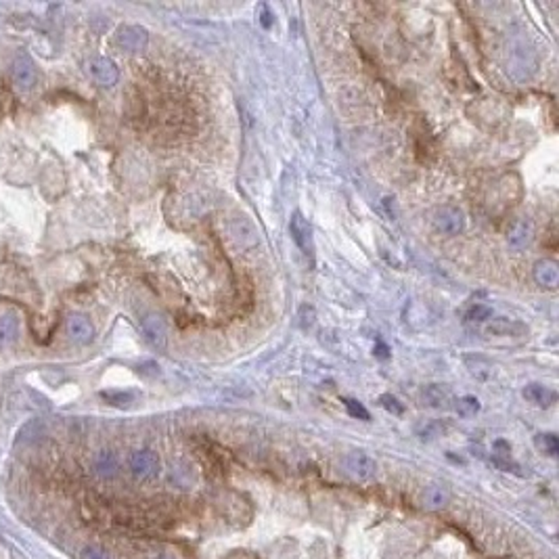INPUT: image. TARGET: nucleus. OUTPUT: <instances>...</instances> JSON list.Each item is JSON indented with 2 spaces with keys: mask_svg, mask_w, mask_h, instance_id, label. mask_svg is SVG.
<instances>
[{
  "mask_svg": "<svg viewBox=\"0 0 559 559\" xmlns=\"http://www.w3.org/2000/svg\"><path fill=\"white\" fill-rule=\"evenodd\" d=\"M258 17H260L262 27H266V29H268V27L272 25V13H270V9H268L266 5H262V7H260V15H258Z\"/></svg>",
  "mask_w": 559,
  "mask_h": 559,
  "instance_id": "bb28decb",
  "label": "nucleus"
},
{
  "mask_svg": "<svg viewBox=\"0 0 559 559\" xmlns=\"http://www.w3.org/2000/svg\"><path fill=\"white\" fill-rule=\"evenodd\" d=\"M455 409L461 417H475L480 413V401H477L475 396H463L457 401Z\"/></svg>",
  "mask_w": 559,
  "mask_h": 559,
  "instance_id": "aec40b11",
  "label": "nucleus"
},
{
  "mask_svg": "<svg viewBox=\"0 0 559 559\" xmlns=\"http://www.w3.org/2000/svg\"><path fill=\"white\" fill-rule=\"evenodd\" d=\"M80 559H111L107 551H103L101 547H86L80 555Z\"/></svg>",
  "mask_w": 559,
  "mask_h": 559,
  "instance_id": "a878e982",
  "label": "nucleus"
},
{
  "mask_svg": "<svg viewBox=\"0 0 559 559\" xmlns=\"http://www.w3.org/2000/svg\"><path fill=\"white\" fill-rule=\"evenodd\" d=\"M423 403L431 409H447L453 403V394L447 385L433 383L423 390Z\"/></svg>",
  "mask_w": 559,
  "mask_h": 559,
  "instance_id": "ddd939ff",
  "label": "nucleus"
},
{
  "mask_svg": "<svg viewBox=\"0 0 559 559\" xmlns=\"http://www.w3.org/2000/svg\"><path fill=\"white\" fill-rule=\"evenodd\" d=\"M495 449H497V451H501L503 455H509V451H511L509 442H505V440H497V442H495Z\"/></svg>",
  "mask_w": 559,
  "mask_h": 559,
  "instance_id": "c85d7f7f",
  "label": "nucleus"
},
{
  "mask_svg": "<svg viewBox=\"0 0 559 559\" xmlns=\"http://www.w3.org/2000/svg\"><path fill=\"white\" fill-rule=\"evenodd\" d=\"M484 331L488 335H497V337H524L528 333V327L522 321H515V318L497 316L486 323Z\"/></svg>",
  "mask_w": 559,
  "mask_h": 559,
  "instance_id": "0eeeda50",
  "label": "nucleus"
},
{
  "mask_svg": "<svg viewBox=\"0 0 559 559\" xmlns=\"http://www.w3.org/2000/svg\"><path fill=\"white\" fill-rule=\"evenodd\" d=\"M344 467H346L348 475L356 482H371L375 477V473H377L375 459L371 455L363 453V451H354V453L346 455Z\"/></svg>",
  "mask_w": 559,
  "mask_h": 559,
  "instance_id": "f257e3e1",
  "label": "nucleus"
},
{
  "mask_svg": "<svg viewBox=\"0 0 559 559\" xmlns=\"http://www.w3.org/2000/svg\"><path fill=\"white\" fill-rule=\"evenodd\" d=\"M19 335V318L13 312L0 314V348L11 346Z\"/></svg>",
  "mask_w": 559,
  "mask_h": 559,
  "instance_id": "2eb2a0df",
  "label": "nucleus"
},
{
  "mask_svg": "<svg viewBox=\"0 0 559 559\" xmlns=\"http://www.w3.org/2000/svg\"><path fill=\"white\" fill-rule=\"evenodd\" d=\"M490 316H492V310L488 306H484V304H473L467 310V314H465V318H467V321H471V323H482V321H486V318H490Z\"/></svg>",
  "mask_w": 559,
  "mask_h": 559,
  "instance_id": "4be33fe9",
  "label": "nucleus"
},
{
  "mask_svg": "<svg viewBox=\"0 0 559 559\" xmlns=\"http://www.w3.org/2000/svg\"><path fill=\"white\" fill-rule=\"evenodd\" d=\"M130 469L141 480H149V477H155L159 471V459L153 451H147V449L136 451L130 457Z\"/></svg>",
  "mask_w": 559,
  "mask_h": 559,
  "instance_id": "1a4fd4ad",
  "label": "nucleus"
},
{
  "mask_svg": "<svg viewBox=\"0 0 559 559\" xmlns=\"http://www.w3.org/2000/svg\"><path fill=\"white\" fill-rule=\"evenodd\" d=\"M115 43L119 49H124L128 53H139V51H145L149 43V34L141 25H122L115 34Z\"/></svg>",
  "mask_w": 559,
  "mask_h": 559,
  "instance_id": "39448f33",
  "label": "nucleus"
},
{
  "mask_svg": "<svg viewBox=\"0 0 559 559\" xmlns=\"http://www.w3.org/2000/svg\"><path fill=\"white\" fill-rule=\"evenodd\" d=\"M433 228L440 233V235H447V237H455L463 230L465 226V216L463 212L457 208V206H440L436 212H433Z\"/></svg>",
  "mask_w": 559,
  "mask_h": 559,
  "instance_id": "f03ea898",
  "label": "nucleus"
},
{
  "mask_svg": "<svg viewBox=\"0 0 559 559\" xmlns=\"http://www.w3.org/2000/svg\"><path fill=\"white\" fill-rule=\"evenodd\" d=\"M95 471L101 477H111L117 471V459L111 453H99L95 457Z\"/></svg>",
  "mask_w": 559,
  "mask_h": 559,
  "instance_id": "f3484780",
  "label": "nucleus"
},
{
  "mask_svg": "<svg viewBox=\"0 0 559 559\" xmlns=\"http://www.w3.org/2000/svg\"><path fill=\"white\" fill-rule=\"evenodd\" d=\"M13 82L21 91H32L38 84V69L27 53H19L13 61Z\"/></svg>",
  "mask_w": 559,
  "mask_h": 559,
  "instance_id": "20e7f679",
  "label": "nucleus"
},
{
  "mask_svg": "<svg viewBox=\"0 0 559 559\" xmlns=\"http://www.w3.org/2000/svg\"><path fill=\"white\" fill-rule=\"evenodd\" d=\"M86 71L88 75L95 80V82L103 88H111L113 84H117L119 71L115 67V63L107 57H91L86 61Z\"/></svg>",
  "mask_w": 559,
  "mask_h": 559,
  "instance_id": "7ed1b4c3",
  "label": "nucleus"
},
{
  "mask_svg": "<svg viewBox=\"0 0 559 559\" xmlns=\"http://www.w3.org/2000/svg\"><path fill=\"white\" fill-rule=\"evenodd\" d=\"M444 423L442 421H429V423H425V425H421V427H417V433H419V438L421 440H433V438H438V436H442L444 433Z\"/></svg>",
  "mask_w": 559,
  "mask_h": 559,
  "instance_id": "412c9836",
  "label": "nucleus"
},
{
  "mask_svg": "<svg viewBox=\"0 0 559 559\" xmlns=\"http://www.w3.org/2000/svg\"><path fill=\"white\" fill-rule=\"evenodd\" d=\"M159 559H172V557H159Z\"/></svg>",
  "mask_w": 559,
  "mask_h": 559,
  "instance_id": "c756f323",
  "label": "nucleus"
},
{
  "mask_svg": "<svg viewBox=\"0 0 559 559\" xmlns=\"http://www.w3.org/2000/svg\"><path fill=\"white\" fill-rule=\"evenodd\" d=\"M101 398H105V401L113 407H130L134 403V394L132 392H124V390H107V392H101Z\"/></svg>",
  "mask_w": 559,
  "mask_h": 559,
  "instance_id": "a211bd4d",
  "label": "nucleus"
},
{
  "mask_svg": "<svg viewBox=\"0 0 559 559\" xmlns=\"http://www.w3.org/2000/svg\"><path fill=\"white\" fill-rule=\"evenodd\" d=\"M451 501V492L444 486H429L423 495V507L429 511H438L447 507Z\"/></svg>",
  "mask_w": 559,
  "mask_h": 559,
  "instance_id": "dca6fc26",
  "label": "nucleus"
},
{
  "mask_svg": "<svg viewBox=\"0 0 559 559\" xmlns=\"http://www.w3.org/2000/svg\"><path fill=\"white\" fill-rule=\"evenodd\" d=\"M344 405H346V409H348V413L354 417V419H361V421H369L371 419V415H369V411L358 403V401H352V398H344L342 401Z\"/></svg>",
  "mask_w": 559,
  "mask_h": 559,
  "instance_id": "b1692460",
  "label": "nucleus"
},
{
  "mask_svg": "<svg viewBox=\"0 0 559 559\" xmlns=\"http://www.w3.org/2000/svg\"><path fill=\"white\" fill-rule=\"evenodd\" d=\"M67 333L71 337V342L86 346L95 340V327L91 323V318L84 314H71L67 318Z\"/></svg>",
  "mask_w": 559,
  "mask_h": 559,
  "instance_id": "9d476101",
  "label": "nucleus"
},
{
  "mask_svg": "<svg viewBox=\"0 0 559 559\" xmlns=\"http://www.w3.org/2000/svg\"><path fill=\"white\" fill-rule=\"evenodd\" d=\"M143 333L147 337V342L153 346V348H159L164 350L166 344H168V327H166V321L159 314H147L143 318Z\"/></svg>",
  "mask_w": 559,
  "mask_h": 559,
  "instance_id": "423d86ee",
  "label": "nucleus"
},
{
  "mask_svg": "<svg viewBox=\"0 0 559 559\" xmlns=\"http://www.w3.org/2000/svg\"><path fill=\"white\" fill-rule=\"evenodd\" d=\"M534 444L540 453H545L549 457H557V453H559V440L555 433H538L534 438Z\"/></svg>",
  "mask_w": 559,
  "mask_h": 559,
  "instance_id": "6ab92c4d",
  "label": "nucleus"
},
{
  "mask_svg": "<svg viewBox=\"0 0 559 559\" xmlns=\"http://www.w3.org/2000/svg\"><path fill=\"white\" fill-rule=\"evenodd\" d=\"M289 233H292V239L296 241V246L306 256H312V226L304 218L302 212H294V216L289 220Z\"/></svg>",
  "mask_w": 559,
  "mask_h": 559,
  "instance_id": "6e6552de",
  "label": "nucleus"
},
{
  "mask_svg": "<svg viewBox=\"0 0 559 559\" xmlns=\"http://www.w3.org/2000/svg\"><path fill=\"white\" fill-rule=\"evenodd\" d=\"M532 237H534L532 224H530L528 220L520 218V220H515V222L509 226V230H507V243H509L511 250L520 252V250H524V248L530 246Z\"/></svg>",
  "mask_w": 559,
  "mask_h": 559,
  "instance_id": "f8f14e48",
  "label": "nucleus"
},
{
  "mask_svg": "<svg viewBox=\"0 0 559 559\" xmlns=\"http://www.w3.org/2000/svg\"><path fill=\"white\" fill-rule=\"evenodd\" d=\"M373 354H375V358H379V361H388V358H390V348L379 342V344H375Z\"/></svg>",
  "mask_w": 559,
  "mask_h": 559,
  "instance_id": "cd10ccee",
  "label": "nucleus"
},
{
  "mask_svg": "<svg viewBox=\"0 0 559 559\" xmlns=\"http://www.w3.org/2000/svg\"><path fill=\"white\" fill-rule=\"evenodd\" d=\"M492 463H495L499 469H503V471H513V473H517V475L522 473V471H520V465L513 463V461H509L507 457H492Z\"/></svg>",
  "mask_w": 559,
  "mask_h": 559,
  "instance_id": "393cba45",
  "label": "nucleus"
},
{
  "mask_svg": "<svg viewBox=\"0 0 559 559\" xmlns=\"http://www.w3.org/2000/svg\"><path fill=\"white\" fill-rule=\"evenodd\" d=\"M534 281L545 289H557L559 285V264L551 258H543L532 268Z\"/></svg>",
  "mask_w": 559,
  "mask_h": 559,
  "instance_id": "9b49d317",
  "label": "nucleus"
},
{
  "mask_svg": "<svg viewBox=\"0 0 559 559\" xmlns=\"http://www.w3.org/2000/svg\"><path fill=\"white\" fill-rule=\"evenodd\" d=\"M524 398L538 407H551L557 403V392L540 383H530L524 388Z\"/></svg>",
  "mask_w": 559,
  "mask_h": 559,
  "instance_id": "4468645a",
  "label": "nucleus"
},
{
  "mask_svg": "<svg viewBox=\"0 0 559 559\" xmlns=\"http://www.w3.org/2000/svg\"><path fill=\"white\" fill-rule=\"evenodd\" d=\"M379 403H381V407L388 411V413H392V415H403L405 413V405L398 401L396 396H392V394H381L379 396Z\"/></svg>",
  "mask_w": 559,
  "mask_h": 559,
  "instance_id": "5701e85b",
  "label": "nucleus"
}]
</instances>
